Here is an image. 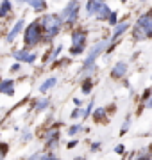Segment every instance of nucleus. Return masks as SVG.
<instances>
[{
    "mask_svg": "<svg viewBox=\"0 0 152 160\" xmlns=\"http://www.w3.org/2000/svg\"><path fill=\"white\" fill-rule=\"evenodd\" d=\"M150 36H152V14L147 11V12H143V14L136 20L134 39L145 41V39H150Z\"/></svg>",
    "mask_w": 152,
    "mask_h": 160,
    "instance_id": "f257e3e1",
    "label": "nucleus"
},
{
    "mask_svg": "<svg viewBox=\"0 0 152 160\" xmlns=\"http://www.w3.org/2000/svg\"><path fill=\"white\" fill-rule=\"evenodd\" d=\"M41 36H43V30H41L38 20L30 22L27 27H25V32H24V43L27 48H34L41 43Z\"/></svg>",
    "mask_w": 152,
    "mask_h": 160,
    "instance_id": "f03ea898",
    "label": "nucleus"
},
{
    "mask_svg": "<svg viewBox=\"0 0 152 160\" xmlns=\"http://www.w3.org/2000/svg\"><path fill=\"white\" fill-rule=\"evenodd\" d=\"M79 11H81V4H79V0H68V4L63 7V11H61V20L63 23H68V25H73L77 22V18H79Z\"/></svg>",
    "mask_w": 152,
    "mask_h": 160,
    "instance_id": "7ed1b4c3",
    "label": "nucleus"
},
{
    "mask_svg": "<svg viewBox=\"0 0 152 160\" xmlns=\"http://www.w3.org/2000/svg\"><path fill=\"white\" fill-rule=\"evenodd\" d=\"M38 23H40L41 30H54V29H61L63 27V20L59 14H54V12H45L41 14V18H38Z\"/></svg>",
    "mask_w": 152,
    "mask_h": 160,
    "instance_id": "20e7f679",
    "label": "nucleus"
},
{
    "mask_svg": "<svg viewBox=\"0 0 152 160\" xmlns=\"http://www.w3.org/2000/svg\"><path fill=\"white\" fill-rule=\"evenodd\" d=\"M109 45V39H102V41H99L95 46H91V50L88 52V55H86V59H84V64H82V68H81V71L84 68H88V66H91V64H95V61L100 57V53L106 50V46Z\"/></svg>",
    "mask_w": 152,
    "mask_h": 160,
    "instance_id": "39448f33",
    "label": "nucleus"
},
{
    "mask_svg": "<svg viewBox=\"0 0 152 160\" xmlns=\"http://www.w3.org/2000/svg\"><path fill=\"white\" fill-rule=\"evenodd\" d=\"M13 57L16 59V62H27V64H32L36 61V53H30L27 48H20L13 53Z\"/></svg>",
    "mask_w": 152,
    "mask_h": 160,
    "instance_id": "423d86ee",
    "label": "nucleus"
},
{
    "mask_svg": "<svg viewBox=\"0 0 152 160\" xmlns=\"http://www.w3.org/2000/svg\"><path fill=\"white\" fill-rule=\"evenodd\" d=\"M24 27H25V18H18L16 22H14V25H13V29L7 32V41L11 43V41H14L20 36V32L24 30Z\"/></svg>",
    "mask_w": 152,
    "mask_h": 160,
    "instance_id": "0eeeda50",
    "label": "nucleus"
},
{
    "mask_svg": "<svg viewBox=\"0 0 152 160\" xmlns=\"http://www.w3.org/2000/svg\"><path fill=\"white\" fill-rule=\"evenodd\" d=\"M129 29H131V22H127V20L117 23V25H115V30H113V36H111V39H109V41H118V38L123 36Z\"/></svg>",
    "mask_w": 152,
    "mask_h": 160,
    "instance_id": "6e6552de",
    "label": "nucleus"
},
{
    "mask_svg": "<svg viewBox=\"0 0 152 160\" xmlns=\"http://www.w3.org/2000/svg\"><path fill=\"white\" fill-rule=\"evenodd\" d=\"M86 39H88V32L84 29H75L72 32V45H86Z\"/></svg>",
    "mask_w": 152,
    "mask_h": 160,
    "instance_id": "1a4fd4ad",
    "label": "nucleus"
},
{
    "mask_svg": "<svg viewBox=\"0 0 152 160\" xmlns=\"http://www.w3.org/2000/svg\"><path fill=\"white\" fill-rule=\"evenodd\" d=\"M109 12H111V9H109V6L106 4L104 0H102V4L99 6V9L95 11V20L97 22H104V20H107V16H109Z\"/></svg>",
    "mask_w": 152,
    "mask_h": 160,
    "instance_id": "9d476101",
    "label": "nucleus"
},
{
    "mask_svg": "<svg viewBox=\"0 0 152 160\" xmlns=\"http://www.w3.org/2000/svg\"><path fill=\"white\" fill-rule=\"evenodd\" d=\"M125 73H127V62H123V61L117 62L115 64V68L111 69V77L113 78H123Z\"/></svg>",
    "mask_w": 152,
    "mask_h": 160,
    "instance_id": "9b49d317",
    "label": "nucleus"
},
{
    "mask_svg": "<svg viewBox=\"0 0 152 160\" xmlns=\"http://www.w3.org/2000/svg\"><path fill=\"white\" fill-rule=\"evenodd\" d=\"M0 92L2 94H7V96H13L14 94V80L6 78L0 82Z\"/></svg>",
    "mask_w": 152,
    "mask_h": 160,
    "instance_id": "f8f14e48",
    "label": "nucleus"
},
{
    "mask_svg": "<svg viewBox=\"0 0 152 160\" xmlns=\"http://www.w3.org/2000/svg\"><path fill=\"white\" fill-rule=\"evenodd\" d=\"M43 139H45V142L48 144V146H56L57 144V141H59V132H57V125H56V128H50V130L43 135Z\"/></svg>",
    "mask_w": 152,
    "mask_h": 160,
    "instance_id": "ddd939ff",
    "label": "nucleus"
},
{
    "mask_svg": "<svg viewBox=\"0 0 152 160\" xmlns=\"http://www.w3.org/2000/svg\"><path fill=\"white\" fill-rule=\"evenodd\" d=\"M13 11V4L11 0H0V20H4L11 14Z\"/></svg>",
    "mask_w": 152,
    "mask_h": 160,
    "instance_id": "4468645a",
    "label": "nucleus"
},
{
    "mask_svg": "<svg viewBox=\"0 0 152 160\" xmlns=\"http://www.w3.org/2000/svg\"><path fill=\"white\" fill-rule=\"evenodd\" d=\"M27 4H29L36 12L47 11V0H27Z\"/></svg>",
    "mask_w": 152,
    "mask_h": 160,
    "instance_id": "2eb2a0df",
    "label": "nucleus"
},
{
    "mask_svg": "<svg viewBox=\"0 0 152 160\" xmlns=\"http://www.w3.org/2000/svg\"><path fill=\"white\" fill-rule=\"evenodd\" d=\"M100 4H102V0H88V2H86V14H88V16H93Z\"/></svg>",
    "mask_w": 152,
    "mask_h": 160,
    "instance_id": "dca6fc26",
    "label": "nucleus"
},
{
    "mask_svg": "<svg viewBox=\"0 0 152 160\" xmlns=\"http://www.w3.org/2000/svg\"><path fill=\"white\" fill-rule=\"evenodd\" d=\"M56 84H57V78H56V77H50V78H47V80H45V82L40 86V92H48L54 86H56Z\"/></svg>",
    "mask_w": 152,
    "mask_h": 160,
    "instance_id": "f3484780",
    "label": "nucleus"
},
{
    "mask_svg": "<svg viewBox=\"0 0 152 160\" xmlns=\"http://www.w3.org/2000/svg\"><path fill=\"white\" fill-rule=\"evenodd\" d=\"M93 84H95V82L91 78H86L84 82H82V86H81V92H82V94H90L91 89H93Z\"/></svg>",
    "mask_w": 152,
    "mask_h": 160,
    "instance_id": "a211bd4d",
    "label": "nucleus"
},
{
    "mask_svg": "<svg viewBox=\"0 0 152 160\" xmlns=\"http://www.w3.org/2000/svg\"><path fill=\"white\" fill-rule=\"evenodd\" d=\"M107 116V109H104V107H99V109H95L93 112V119L95 121H102Z\"/></svg>",
    "mask_w": 152,
    "mask_h": 160,
    "instance_id": "6ab92c4d",
    "label": "nucleus"
},
{
    "mask_svg": "<svg viewBox=\"0 0 152 160\" xmlns=\"http://www.w3.org/2000/svg\"><path fill=\"white\" fill-rule=\"evenodd\" d=\"M50 105V100L48 98H41V100H38V103H36V110L38 112H41V110H45Z\"/></svg>",
    "mask_w": 152,
    "mask_h": 160,
    "instance_id": "aec40b11",
    "label": "nucleus"
},
{
    "mask_svg": "<svg viewBox=\"0 0 152 160\" xmlns=\"http://www.w3.org/2000/svg\"><path fill=\"white\" fill-rule=\"evenodd\" d=\"M84 48H86V45H72L70 46V55H73V57H77V55H81L82 52H84Z\"/></svg>",
    "mask_w": 152,
    "mask_h": 160,
    "instance_id": "412c9836",
    "label": "nucleus"
},
{
    "mask_svg": "<svg viewBox=\"0 0 152 160\" xmlns=\"http://www.w3.org/2000/svg\"><path fill=\"white\" fill-rule=\"evenodd\" d=\"M107 23L111 25V27H115L118 23V11H111L109 12V16H107Z\"/></svg>",
    "mask_w": 152,
    "mask_h": 160,
    "instance_id": "4be33fe9",
    "label": "nucleus"
},
{
    "mask_svg": "<svg viewBox=\"0 0 152 160\" xmlns=\"http://www.w3.org/2000/svg\"><path fill=\"white\" fill-rule=\"evenodd\" d=\"M84 128H82V125H73V126H70L68 128V135H77L79 132H82Z\"/></svg>",
    "mask_w": 152,
    "mask_h": 160,
    "instance_id": "5701e85b",
    "label": "nucleus"
},
{
    "mask_svg": "<svg viewBox=\"0 0 152 160\" xmlns=\"http://www.w3.org/2000/svg\"><path fill=\"white\" fill-rule=\"evenodd\" d=\"M91 110H93V102H90V103H88L86 110H82V116H81V118H88V116L91 114Z\"/></svg>",
    "mask_w": 152,
    "mask_h": 160,
    "instance_id": "b1692460",
    "label": "nucleus"
},
{
    "mask_svg": "<svg viewBox=\"0 0 152 160\" xmlns=\"http://www.w3.org/2000/svg\"><path fill=\"white\" fill-rule=\"evenodd\" d=\"M81 116H82V109H79V107H77V109H73V112L70 114V118H72V119H79Z\"/></svg>",
    "mask_w": 152,
    "mask_h": 160,
    "instance_id": "393cba45",
    "label": "nucleus"
},
{
    "mask_svg": "<svg viewBox=\"0 0 152 160\" xmlns=\"http://www.w3.org/2000/svg\"><path fill=\"white\" fill-rule=\"evenodd\" d=\"M43 157H45V153H40V151H38V153L30 155V157H29L27 160H43Z\"/></svg>",
    "mask_w": 152,
    "mask_h": 160,
    "instance_id": "a878e982",
    "label": "nucleus"
},
{
    "mask_svg": "<svg viewBox=\"0 0 152 160\" xmlns=\"http://www.w3.org/2000/svg\"><path fill=\"white\" fill-rule=\"evenodd\" d=\"M115 153H117V155H123V153H125V146H123V144H118L117 148H115Z\"/></svg>",
    "mask_w": 152,
    "mask_h": 160,
    "instance_id": "bb28decb",
    "label": "nucleus"
},
{
    "mask_svg": "<svg viewBox=\"0 0 152 160\" xmlns=\"http://www.w3.org/2000/svg\"><path fill=\"white\" fill-rule=\"evenodd\" d=\"M129 125H131V123H129V119H125V123H123V125H122V128H120V133H122V135H123V133H125V132L129 130Z\"/></svg>",
    "mask_w": 152,
    "mask_h": 160,
    "instance_id": "cd10ccee",
    "label": "nucleus"
},
{
    "mask_svg": "<svg viewBox=\"0 0 152 160\" xmlns=\"http://www.w3.org/2000/svg\"><path fill=\"white\" fill-rule=\"evenodd\" d=\"M20 69H22V62H16V64H13V66H11V71H14V73L20 71Z\"/></svg>",
    "mask_w": 152,
    "mask_h": 160,
    "instance_id": "c85d7f7f",
    "label": "nucleus"
},
{
    "mask_svg": "<svg viewBox=\"0 0 152 160\" xmlns=\"http://www.w3.org/2000/svg\"><path fill=\"white\" fill-rule=\"evenodd\" d=\"M149 98H150V89H145V92H143L141 100H149Z\"/></svg>",
    "mask_w": 152,
    "mask_h": 160,
    "instance_id": "c756f323",
    "label": "nucleus"
},
{
    "mask_svg": "<svg viewBox=\"0 0 152 160\" xmlns=\"http://www.w3.org/2000/svg\"><path fill=\"white\" fill-rule=\"evenodd\" d=\"M22 139H24V141H30V132L25 130V132H24V135H22Z\"/></svg>",
    "mask_w": 152,
    "mask_h": 160,
    "instance_id": "7c9ffc66",
    "label": "nucleus"
},
{
    "mask_svg": "<svg viewBox=\"0 0 152 160\" xmlns=\"http://www.w3.org/2000/svg\"><path fill=\"white\" fill-rule=\"evenodd\" d=\"M97 149H100V142H93V144H91V151H97Z\"/></svg>",
    "mask_w": 152,
    "mask_h": 160,
    "instance_id": "2f4dec72",
    "label": "nucleus"
},
{
    "mask_svg": "<svg viewBox=\"0 0 152 160\" xmlns=\"http://www.w3.org/2000/svg\"><path fill=\"white\" fill-rule=\"evenodd\" d=\"M77 142H79V141H75V139H73V141H70V142H68V148H75Z\"/></svg>",
    "mask_w": 152,
    "mask_h": 160,
    "instance_id": "473e14b6",
    "label": "nucleus"
},
{
    "mask_svg": "<svg viewBox=\"0 0 152 160\" xmlns=\"http://www.w3.org/2000/svg\"><path fill=\"white\" fill-rule=\"evenodd\" d=\"M145 109H152V100H150V98H149V100H145Z\"/></svg>",
    "mask_w": 152,
    "mask_h": 160,
    "instance_id": "72a5a7b5",
    "label": "nucleus"
},
{
    "mask_svg": "<svg viewBox=\"0 0 152 160\" xmlns=\"http://www.w3.org/2000/svg\"><path fill=\"white\" fill-rule=\"evenodd\" d=\"M136 160H150V157H149V155H140Z\"/></svg>",
    "mask_w": 152,
    "mask_h": 160,
    "instance_id": "f704fd0d",
    "label": "nucleus"
},
{
    "mask_svg": "<svg viewBox=\"0 0 152 160\" xmlns=\"http://www.w3.org/2000/svg\"><path fill=\"white\" fill-rule=\"evenodd\" d=\"M73 103H75L77 107H79V105H81V100H79V98H73Z\"/></svg>",
    "mask_w": 152,
    "mask_h": 160,
    "instance_id": "c9c22d12",
    "label": "nucleus"
},
{
    "mask_svg": "<svg viewBox=\"0 0 152 160\" xmlns=\"http://www.w3.org/2000/svg\"><path fill=\"white\" fill-rule=\"evenodd\" d=\"M4 158H6V153H4V151L0 149V160H4Z\"/></svg>",
    "mask_w": 152,
    "mask_h": 160,
    "instance_id": "e433bc0d",
    "label": "nucleus"
},
{
    "mask_svg": "<svg viewBox=\"0 0 152 160\" xmlns=\"http://www.w3.org/2000/svg\"><path fill=\"white\" fill-rule=\"evenodd\" d=\"M75 160H84V158H82V157H77V158Z\"/></svg>",
    "mask_w": 152,
    "mask_h": 160,
    "instance_id": "4c0bfd02",
    "label": "nucleus"
},
{
    "mask_svg": "<svg viewBox=\"0 0 152 160\" xmlns=\"http://www.w3.org/2000/svg\"><path fill=\"white\" fill-rule=\"evenodd\" d=\"M138 2H141V4H145V2H147V0H138Z\"/></svg>",
    "mask_w": 152,
    "mask_h": 160,
    "instance_id": "58836bf2",
    "label": "nucleus"
},
{
    "mask_svg": "<svg viewBox=\"0 0 152 160\" xmlns=\"http://www.w3.org/2000/svg\"><path fill=\"white\" fill-rule=\"evenodd\" d=\"M118 2H125V0H118Z\"/></svg>",
    "mask_w": 152,
    "mask_h": 160,
    "instance_id": "ea45409f",
    "label": "nucleus"
}]
</instances>
